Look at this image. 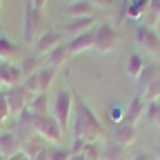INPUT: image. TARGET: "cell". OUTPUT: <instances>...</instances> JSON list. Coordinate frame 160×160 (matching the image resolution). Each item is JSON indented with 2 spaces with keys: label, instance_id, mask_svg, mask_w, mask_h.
Returning <instances> with one entry per match:
<instances>
[{
  "label": "cell",
  "instance_id": "cell-20",
  "mask_svg": "<svg viewBox=\"0 0 160 160\" xmlns=\"http://www.w3.org/2000/svg\"><path fill=\"white\" fill-rule=\"evenodd\" d=\"M145 65H147V60L142 58V53H131V56L127 58V67H125V71H127V76H129L131 80H138V76L142 73Z\"/></svg>",
  "mask_w": 160,
  "mask_h": 160
},
{
  "label": "cell",
  "instance_id": "cell-33",
  "mask_svg": "<svg viewBox=\"0 0 160 160\" xmlns=\"http://www.w3.org/2000/svg\"><path fill=\"white\" fill-rule=\"evenodd\" d=\"M85 147H87V140H82V138H73L71 153H85Z\"/></svg>",
  "mask_w": 160,
  "mask_h": 160
},
{
  "label": "cell",
  "instance_id": "cell-42",
  "mask_svg": "<svg viewBox=\"0 0 160 160\" xmlns=\"http://www.w3.org/2000/svg\"><path fill=\"white\" fill-rule=\"evenodd\" d=\"M2 89H5V87H2V80H0V91H2Z\"/></svg>",
  "mask_w": 160,
  "mask_h": 160
},
{
  "label": "cell",
  "instance_id": "cell-8",
  "mask_svg": "<svg viewBox=\"0 0 160 160\" xmlns=\"http://www.w3.org/2000/svg\"><path fill=\"white\" fill-rule=\"evenodd\" d=\"M13 133L20 140V145H27L29 140H33V136H36V113H31L29 109H25L22 113H18Z\"/></svg>",
  "mask_w": 160,
  "mask_h": 160
},
{
  "label": "cell",
  "instance_id": "cell-37",
  "mask_svg": "<svg viewBox=\"0 0 160 160\" xmlns=\"http://www.w3.org/2000/svg\"><path fill=\"white\" fill-rule=\"evenodd\" d=\"M29 2H31L38 11H42V9H45V5H47V0H29Z\"/></svg>",
  "mask_w": 160,
  "mask_h": 160
},
{
  "label": "cell",
  "instance_id": "cell-11",
  "mask_svg": "<svg viewBox=\"0 0 160 160\" xmlns=\"http://www.w3.org/2000/svg\"><path fill=\"white\" fill-rule=\"evenodd\" d=\"M0 80H2V87L9 89V87H16V85H22V71L16 62H0Z\"/></svg>",
  "mask_w": 160,
  "mask_h": 160
},
{
  "label": "cell",
  "instance_id": "cell-18",
  "mask_svg": "<svg viewBox=\"0 0 160 160\" xmlns=\"http://www.w3.org/2000/svg\"><path fill=\"white\" fill-rule=\"evenodd\" d=\"M91 25H96V16H87V18H71L69 22L65 25V31L80 36V33H87L91 31Z\"/></svg>",
  "mask_w": 160,
  "mask_h": 160
},
{
  "label": "cell",
  "instance_id": "cell-24",
  "mask_svg": "<svg viewBox=\"0 0 160 160\" xmlns=\"http://www.w3.org/2000/svg\"><path fill=\"white\" fill-rule=\"evenodd\" d=\"M27 109H29L31 113H36V116L47 113V109H49V96H47V93H38V96H33Z\"/></svg>",
  "mask_w": 160,
  "mask_h": 160
},
{
  "label": "cell",
  "instance_id": "cell-1",
  "mask_svg": "<svg viewBox=\"0 0 160 160\" xmlns=\"http://www.w3.org/2000/svg\"><path fill=\"white\" fill-rule=\"evenodd\" d=\"M73 93V138H82L87 142H100L105 138V127L98 120L96 111L89 107L82 93Z\"/></svg>",
  "mask_w": 160,
  "mask_h": 160
},
{
  "label": "cell",
  "instance_id": "cell-6",
  "mask_svg": "<svg viewBox=\"0 0 160 160\" xmlns=\"http://www.w3.org/2000/svg\"><path fill=\"white\" fill-rule=\"evenodd\" d=\"M5 93V100H7V107H9V113L11 116H18V113H22L29 102H31V93L22 87V85H16V87H9L2 91Z\"/></svg>",
  "mask_w": 160,
  "mask_h": 160
},
{
  "label": "cell",
  "instance_id": "cell-25",
  "mask_svg": "<svg viewBox=\"0 0 160 160\" xmlns=\"http://www.w3.org/2000/svg\"><path fill=\"white\" fill-rule=\"evenodd\" d=\"M145 116L149 120V125H160V100H151V102H147Z\"/></svg>",
  "mask_w": 160,
  "mask_h": 160
},
{
  "label": "cell",
  "instance_id": "cell-16",
  "mask_svg": "<svg viewBox=\"0 0 160 160\" xmlns=\"http://www.w3.org/2000/svg\"><path fill=\"white\" fill-rule=\"evenodd\" d=\"M145 109H147V100L142 98V96H133V100L129 102V107H127V111H125V120L122 122H127V125H136L138 120H140V116L145 113Z\"/></svg>",
  "mask_w": 160,
  "mask_h": 160
},
{
  "label": "cell",
  "instance_id": "cell-35",
  "mask_svg": "<svg viewBox=\"0 0 160 160\" xmlns=\"http://www.w3.org/2000/svg\"><path fill=\"white\" fill-rule=\"evenodd\" d=\"M91 2L96 5V9H109L113 5V0H91Z\"/></svg>",
  "mask_w": 160,
  "mask_h": 160
},
{
  "label": "cell",
  "instance_id": "cell-36",
  "mask_svg": "<svg viewBox=\"0 0 160 160\" xmlns=\"http://www.w3.org/2000/svg\"><path fill=\"white\" fill-rule=\"evenodd\" d=\"M33 160H51V149H49V147H45L42 151H40V153L33 158Z\"/></svg>",
  "mask_w": 160,
  "mask_h": 160
},
{
  "label": "cell",
  "instance_id": "cell-30",
  "mask_svg": "<svg viewBox=\"0 0 160 160\" xmlns=\"http://www.w3.org/2000/svg\"><path fill=\"white\" fill-rule=\"evenodd\" d=\"M69 158H71V149L51 147V160H69Z\"/></svg>",
  "mask_w": 160,
  "mask_h": 160
},
{
  "label": "cell",
  "instance_id": "cell-4",
  "mask_svg": "<svg viewBox=\"0 0 160 160\" xmlns=\"http://www.w3.org/2000/svg\"><path fill=\"white\" fill-rule=\"evenodd\" d=\"M36 136L42 138L45 142H51V145H60L62 140V127L58 125V120L49 113H42V116H36Z\"/></svg>",
  "mask_w": 160,
  "mask_h": 160
},
{
  "label": "cell",
  "instance_id": "cell-29",
  "mask_svg": "<svg viewBox=\"0 0 160 160\" xmlns=\"http://www.w3.org/2000/svg\"><path fill=\"white\" fill-rule=\"evenodd\" d=\"M122 147H118V145H113V147H109L107 151H102V160H120L122 158Z\"/></svg>",
  "mask_w": 160,
  "mask_h": 160
},
{
  "label": "cell",
  "instance_id": "cell-21",
  "mask_svg": "<svg viewBox=\"0 0 160 160\" xmlns=\"http://www.w3.org/2000/svg\"><path fill=\"white\" fill-rule=\"evenodd\" d=\"M56 73H58V69H53V67H49V65H45L42 69H38V71H36L40 93H47V91H49V87H51V82H53Z\"/></svg>",
  "mask_w": 160,
  "mask_h": 160
},
{
  "label": "cell",
  "instance_id": "cell-19",
  "mask_svg": "<svg viewBox=\"0 0 160 160\" xmlns=\"http://www.w3.org/2000/svg\"><path fill=\"white\" fill-rule=\"evenodd\" d=\"M69 58H71V53H69V49H67V42H62V45H58L51 53H47V62H49V67H53V69H62V65L67 62Z\"/></svg>",
  "mask_w": 160,
  "mask_h": 160
},
{
  "label": "cell",
  "instance_id": "cell-2",
  "mask_svg": "<svg viewBox=\"0 0 160 160\" xmlns=\"http://www.w3.org/2000/svg\"><path fill=\"white\" fill-rule=\"evenodd\" d=\"M47 29H51V27L47 22L45 13L38 11L29 0H27V5H25V25H22V42L25 45H33Z\"/></svg>",
  "mask_w": 160,
  "mask_h": 160
},
{
  "label": "cell",
  "instance_id": "cell-7",
  "mask_svg": "<svg viewBox=\"0 0 160 160\" xmlns=\"http://www.w3.org/2000/svg\"><path fill=\"white\" fill-rule=\"evenodd\" d=\"M133 38H136V45L142 51H147L149 56L160 53V38H158L156 29H151L149 25H138L133 31Z\"/></svg>",
  "mask_w": 160,
  "mask_h": 160
},
{
  "label": "cell",
  "instance_id": "cell-31",
  "mask_svg": "<svg viewBox=\"0 0 160 160\" xmlns=\"http://www.w3.org/2000/svg\"><path fill=\"white\" fill-rule=\"evenodd\" d=\"M109 120L111 122H116V125H120L125 120V111L120 109L118 105H113V107H109Z\"/></svg>",
  "mask_w": 160,
  "mask_h": 160
},
{
  "label": "cell",
  "instance_id": "cell-17",
  "mask_svg": "<svg viewBox=\"0 0 160 160\" xmlns=\"http://www.w3.org/2000/svg\"><path fill=\"white\" fill-rule=\"evenodd\" d=\"M156 78H160V67L153 65V62H151V65L147 62L145 69H142V73H140L138 80H136V82H138V89H140V96H142V93L151 87V82H153Z\"/></svg>",
  "mask_w": 160,
  "mask_h": 160
},
{
  "label": "cell",
  "instance_id": "cell-26",
  "mask_svg": "<svg viewBox=\"0 0 160 160\" xmlns=\"http://www.w3.org/2000/svg\"><path fill=\"white\" fill-rule=\"evenodd\" d=\"M45 149V145H40V142H33V140H29V142L27 145H22V153L29 158V160H33L40 151H42Z\"/></svg>",
  "mask_w": 160,
  "mask_h": 160
},
{
  "label": "cell",
  "instance_id": "cell-22",
  "mask_svg": "<svg viewBox=\"0 0 160 160\" xmlns=\"http://www.w3.org/2000/svg\"><path fill=\"white\" fill-rule=\"evenodd\" d=\"M40 58H42V56H36V53H29V56H27V53H25V58L20 60V65H18L25 78H27V76H31V73H36L38 69H42V67H45Z\"/></svg>",
  "mask_w": 160,
  "mask_h": 160
},
{
  "label": "cell",
  "instance_id": "cell-10",
  "mask_svg": "<svg viewBox=\"0 0 160 160\" xmlns=\"http://www.w3.org/2000/svg\"><path fill=\"white\" fill-rule=\"evenodd\" d=\"M136 138H138L136 125H127V122L116 125V129H113V145L127 149V147H131V145L136 142Z\"/></svg>",
  "mask_w": 160,
  "mask_h": 160
},
{
  "label": "cell",
  "instance_id": "cell-3",
  "mask_svg": "<svg viewBox=\"0 0 160 160\" xmlns=\"http://www.w3.org/2000/svg\"><path fill=\"white\" fill-rule=\"evenodd\" d=\"M71 113H73V93L71 91H65V89L56 91L53 102H51V116L58 120V125L62 127V129L69 125Z\"/></svg>",
  "mask_w": 160,
  "mask_h": 160
},
{
  "label": "cell",
  "instance_id": "cell-41",
  "mask_svg": "<svg viewBox=\"0 0 160 160\" xmlns=\"http://www.w3.org/2000/svg\"><path fill=\"white\" fill-rule=\"evenodd\" d=\"M0 27H2V2H0Z\"/></svg>",
  "mask_w": 160,
  "mask_h": 160
},
{
  "label": "cell",
  "instance_id": "cell-9",
  "mask_svg": "<svg viewBox=\"0 0 160 160\" xmlns=\"http://www.w3.org/2000/svg\"><path fill=\"white\" fill-rule=\"evenodd\" d=\"M58 45H62V33H60L58 29H47V31L33 42V51H36V56H47V53H51Z\"/></svg>",
  "mask_w": 160,
  "mask_h": 160
},
{
  "label": "cell",
  "instance_id": "cell-23",
  "mask_svg": "<svg viewBox=\"0 0 160 160\" xmlns=\"http://www.w3.org/2000/svg\"><path fill=\"white\" fill-rule=\"evenodd\" d=\"M149 5H151V0H129L125 7V16H129L131 20H138L149 11Z\"/></svg>",
  "mask_w": 160,
  "mask_h": 160
},
{
  "label": "cell",
  "instance_id": "cell-12",
  "mask_svg": "<svg viewBox=\"0 0 160 160\" xmlns=\"http://www.w3.org/2000/svg\"><path fill=\"white\" fill-rule=\"evenodd\" d=\"M25 58V49L18 42H11L9 38L0 36V60L2 62H13V60H22Z\"/></svg>",
  "mask_w": 160,
  "mask_h": 160
},
{
  "label": "cell",
  "instance_id": "cell-28",
  "mask_svg": "<svg viewBox=\"0 0 160 160\" xmlns=\"http://www.w3.org/2000/svg\"><path fill=\"white\" fill-rule=\"evenodd\" d=\"M85 158H87V160H102V151H100L98 142H87V147H85Z\"/></svg>",
  "mask_w": 160,
  "mask_h": 160
},
{
  "label": "cell",
  "instance_id": "cell-38",
  "mask_svg": "<svg viewBox=\"0 0 160 160\" xmlns=\"http://www.w3.org/2000/svg\"><path fill=\"white\" fill-rule=\"evenodd\" d=\"M9 160H29V158H27V156H25L22 151H20V153H16V156H11Z\"/></svg>",
  "mask_w": 160,
  "mask_h": 160
},
{
  "label": "cell",
  "instance_id": "cell-13",
  "mask_svg": "<svg viewBox=\"0 0 160 160\" xmlns=\"http://www.w3.org/2000/svg\"><path fill=\"white\" fill-rule=\"evenodd\" d=\"M65 16L69 18H87V16H96V5L91 0H73L65 7Z\"/></svg>",
  "mask_w": 160,
  "mask_h": 160
},
{
  "label": "cell",
  "instance_id": "cell-15",
  "mask_svg": "<svg viewBox=\"0 0 160 160\" xmlns=\"http://www.w3.org/2000/svg\"><path fill=\"white\" fill-rule=\"evenodd\" d=\"M67 49L71 56H78V53H82V51H89L93 49V29L87 31V33H80V36H73L69 42H67Z\"/></svg>",
  "mask_w": 160,
  "mask_h": 160
},
{
  "label": "cell",
  "instance_id": "cell-44",
  "mask_svg": "<svg viewBox=\"0 0 160 160\" xmlns=\"http://www.w3.org/2000/svg\"><path fill=\"white\" fill-rule=\"evenodd\" d=\"M69 2H73V0H69Z\"/></svg>",
  "mask_w": 160,
  "mask_h": 160
},
{
  "label": "cell",
  "instance_id": "cell-34",
  "mask_svg": "<svg viewBox=\"0 0 160 160\" xmlns=\"http://www.w3.org/2000/svg\"><path fill=\"white\" fill-rule=\"evenodd\" d=\"M129 160H153V156L149 153V151H145V149H138V151H133L131 153V158Z\"/></svg>",
  "mask_w": 160,
  "mask_h": 160
},
{
  "label": "cell",
  "instance_id": "cell-27",
  "mask_svg": "<svg viewBox=\"0 0 160 160\" xmlns=\"http://www.w3.org/2000/svg\"><path fill=\"white\" fill-rule=\"evenodd\" d=\"M142 98L147 100V102H151V100H160V78H156V80H153L151 87L142 93Z\"/></svg>",
  "mask_w": 160,
  "mask_h": 160
},
{
  "label": "cell",
  "instance_id": "cell-40",
  "mask_svg": "<svg viewBox=\"0 0 160 160\" xmlns=\"http://www.w3.org/2000/svg\"><path fill=\"white\" fill-rule=\"evenodd\" d=\"M153 158H156V160H160V147L156 149V153H153Z\"/></svg>",
  "mask_w": 160,
  "mask_h": 160
},
{
  "label": "cell",
  "instance_id": "cell-39",
  "mask_svg": "<svg viewBox=\"0 0 160 160\" xmlns=\"http://www.w3.org/2000/svg\"><path fill=\"white\" fill-rule=\"evenodd\" d=\"M69 160H87V158H85V153H71Z\"/></svg>",
  "mask_w": 160,
  "mask_h": 160
},
{
  "label": "cell",
  "instance_id": "cell-5",
  "mask_svg": "<svg viewBox=\"0 0 160 160\" xmlns=\"http://www.w3.org/2000/svg\"><path fill=\"white\" fill-rule=\"evenodd\" d=\"M118 40H120V36L109 22H100L93 29V49L98 53H111L118 47Z\"/></svg>",
  "mask_w": 160,
  "mask_h": 160
},
{
  "label": "cell",
  "instance_id": "cell-32",
  "mask_svg": "<svg viewBox=\"0 0 160 160\" xmlns=\"http://www.w3.org/2000/svg\"><path fill=\"white\" fill-rule=\"evenodd\" d=\"M9 107H7V100H5V93L0 91V127H2L7 122V118H9Z\"/></svg>",
  "mask_w": 160,
  "mask_h": 160
},
{
  "label": "cell",
  "instance_id": "cell-43",
  "mask_svg": "<svg viewBox=\"0 0 160 160\" xmlns=\"http://www.w3.org/2000/svg\"><path fill=\"white\" fill-rule=\"evenodd\" d=\"M0 160H7V158H5V156H0Z\"/></svg>",
  "mask_w": 160,
  "mask_h": 160
},
{
  "label": "cell",
  "instance_id": "cell-14",
  "mask_svg": "<svg viewBox=\"0 0 160 160\" xmlns=\"http://www.w3.org/2000/svg\"><path fill=\"white\" fill-rule=\"evenodd\" d=\"M22 151V145H20V140L16 138L13 131H5V133H0V156H5L7 160L16 153Z\"/></svg>",
  "mask_w": 160,
  "mask_h": 160
}]
</instances>
